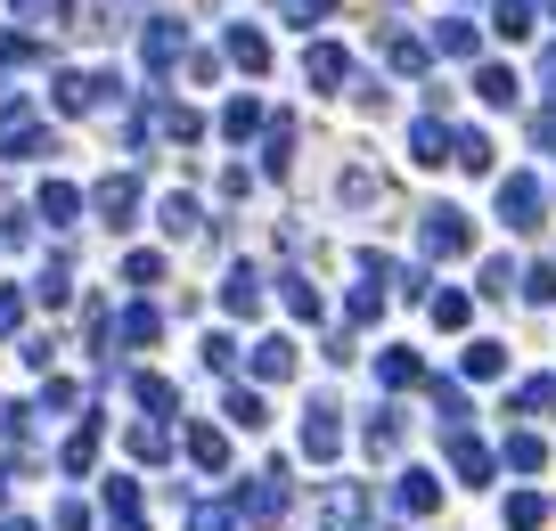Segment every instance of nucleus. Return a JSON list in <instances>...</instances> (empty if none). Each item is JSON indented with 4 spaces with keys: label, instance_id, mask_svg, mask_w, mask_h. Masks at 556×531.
I'll return each instance as SVG.
<instances>
[{
    "label": "nucleus",
    "instance_id": "obj_22",
    "mask_svg": "<svg viewBox=\"0 0 556 531\" xmlns=\"http://www.w3.org/2000/svg\"><path fill=\"white\" fill-rule=\"evenodd\" d=\"M131 458H139V466H164V458H173V433H164L156 417H148V426H131Z\"/></svg>",
    "mask_w": 556,
    "mask_h": 531
},
{
    "label": "nucleus",
    "instance_id": "obj_50",
    "mask_svg": "<svg viewBox=\"0 0 556 531\" xmlns=\"http://www.w3.org/2000/svg\"><path fill=\"white\" fill-rule=\"evenodd\" d=\"M434 409H442V426H467V393L458 384H434Z\"/></svg>",
    "mask_w": 556,
    "mask_h": 531
},
{
    "label": "nucleus",
    "instance_id": "obj_53",
    "mask_svg": "<svg viewBox=\"0 0 556 531\" xmlns=\"http://www.w3.org/2000/svg\"><path fill=\"white\" fill-rule=\"evenodd\" d=\"M58 531H90V507H83V498H58Z\"/></svg>",
    "mask_w": 556,
    "mask_h": 531
},
{
    "label": "nucleus",
    "instance_id": "obj_48",
    "mask_svg": "<svg viewBox=\"0 0 556 531\" xmlns=\"http://www.w3.org/2000/svg\"><path fill=\"white\" fill-rule=\"evenodd\" d=\"M377 311H384V287H377V278H368V287H352V327H368Z\"/></svg>",
    "mask_w": 556,
    "mask_h": 531
},
{
    "label": "nucleus",
    "instance_id": "obj_14",
    "mask_svg": "<svg viewBox=\"0 0 556 531\" xmlns=\"http://www.w3.org/2000/svg\"><path fill=\"white\" fill-rule=\"evenodd\" d=\"M90 458H99V417H83V426L66 433V450H58V466H66V475H90Z\"/></svg>",
    "mask_w": 556,
    "mask_h": 531
},
{
    "label": "nucleus",
    "instance_id": "obj_1",
    "mask_svg": "<svg viewBox=\"0 0 556 531\" xmlns=\"http://www.w3.org/2000/svg\"><path fill=\"white\" fill-rule=\"evenodd\" d=\"M287 515V466H262L254 491H238V531H270Z\"/></svg>",
    "mask_w": 556,
    "mask_h": 531
},
{
    "label": "nucleus",
    "instance_id": "obj_55",
    "mask_svg": "<svg viewBox=\"0 0 556 531\" xmlns=\"http://www.w3.org/2000/svg\"><path fill=\"white\" fill-rule=\"evenodd\" d=\"M0 531H41V523H25V515H0Z\"/></svg>",
    "mask_w": 556,
    "mask_h": 531
},
{
    "label": "nucleus",
    "instance_id": "obj_38",
    "mask_svg": "<svg viewBox=\"0 0 556 531\" xmlns=\"http://www.w3.org/2000/svg\"><path fill=\"white\" fill-rule=\"evenodd\" d=\"M384 58H393V74H426V41H409V34L384 41Z\"/></svg>",
    "mask_w": 556,
    "mask_h": 531
},
{
    "label": "nucleus",
    "instance_id": "obj_58",
    "mask_svg": "<svg viewBox=\"0 0 556 531\" xmlns=\"http://www.w3.org/2000/svg\"><path fill=\"white\" fill-rule=\"evenodd\" d=\"M0 417H9V401H0Z\"/></svg>",
    "mask_w": 556,
    "mask_h": 531
},
{
    "label": "nucleus",
    "instance_id": "obj_25",
    "mask_svg": "<svg viewBox=\"0 0 556 531\" xmlns=\"http://www.w3.org/2000/svg\"><path fill=\"white\" fill-rule=\"evenodd\" d=\"M58 139H50V123H17V131L0 139V155H50Z\"/></svg>",
    "mask_w": 556,
    "mask_h": 531
},
{
    "label": "nucleus",
    "instance_id": "obj_56",
    "mask_svg": "<svg viewBox=\"0 0 556 531\" xmlns=\"http://www.w3.org/2000/svg\"><path fill=\"white\" fill-rule=\"evenodd\" d=\"M9 482H17V466H0V507H9Z\"/></svg>",
    "mask_w": 556,
    "mask_h": 531
},
{
    "label": "nucleus",
    "instance_id": "obj_28",
    "mask_svg": "<svg viewBox=\"0 0 556 531\" xmlns=\"http://www.w3.org/2000/svg\"><path fill=\"white\" fill-rule=\"evenodd\" d=\"M491 25H500L507 41H523L532 34V0H491Z\"/></svg>",
    "mask_w": 556,
    "mask_h": 531
},
{
    "label": "nucleus",
    "instance_id": "obj_31",
    "mask_svg": "<svg viewBox=\"0 0 556 531\" xmlns=\"http://www.w3.org/2000/svg\"><path fill=\"white\" fill-rule=\"evenodd\" d=\"M262 164H270V172L295 164V115H278V123H270V148H262Z\"/></svg>",
    "mask_w": 556,
    "mask_h": 531
},
{
    "label": "nucleus",
    "instance_id": "obj_24",
    "mask_svg": "<svg viewBox=\"0 0 556 531\" xmlns=\"http://www.w3.org/2000/svg\"><path fill=\"white\" fill-rule=\"evenodd\" d=\"M222 409H229V426H245V433H254V426H270L262 393H245V384H229V401H222Z\"/></svg>",
    "mask_w": 556,
    "mask_h": 531
},
{
    "label": "nucleus",
    "instance_id": "obj_36",
    "mask_svg": "<svg viewBox=\"0 0 556 531\" xmlns=\"http://www.w3.org/2000/svg\"><path fill=\"white\" fill-rule=\"evenodd\" d=\"M222 131H229V139H254V131H262V106H254V99H229V106H222Z\"/></svg>",
    "mask_w": 556,
    "mask_h": 531
},
{
    "label": "nucleus",
    "instance_id": "obj_32",
    "mask_svg": "<svg viewBox=\"0 0 556 531\" xmlns=\"http://www.w3.org/2000/svg\"><path fill=\"white\" fill-rule=\"evenodd\" d=\"M344 205H384V180H377L368 164H352V172H344Z\"/></svg>",
    "mask_w": 556,
    "mask_h": 531
},
{
    "label": "nucleus",
    "instance_id": "obj_33",
    "mask_svg": "<svg viewBox=\"0 0 556 531\" xmlns=\"http://www.w3.org/2000/svg\"><path fill=\"white\" fill-rule=\"evenodd\" d=\"M467 377H475V384L507 377V352H500V343H467Z\"/></svg>",
    "mask_w": 556,
    "mask_h": 531
},
{
    "label": "nucleus",
    "instance_id": "obj_47",
    "mask_svg": "<svg viewBox=\"0 0 556 531\" xmlns=\"http://www.w3.org/2000/svg\"><path fill=\"white\" fill-rule=\"evenodd\" d=\"M467 311H475V303H467L458 287H442V294H434V327H467Z\"/></svg>",
    "mask_w": 556,
    "mask_h": 531
},
{
    "label": "nucleus",
    "instance_id": "obj_10",
    "mask_svg": "<svg viewBox=\"0 0 556 531\" xmlns=\"http://www.w3.org/2000/svg\"><path fill=\"white\" fill-rule=\"evenodd\" d=\"M139 50H148V66H180V50H189V34H180V25L173 17H156V25H148V34H139Z\"/></svg>",
    "mask_w": 556,
    "mask_h": 531
},
{
    "label": "nucleus",
    "instance_id": "obj_49",
    "mask_svg": "<svg viewBox=\"0 0 556 531\" xmlns=\"http://www.w3.org/2000/svg\"><path fill=\"white\" fill-rule=\"evenodd\" d=\"M25 327V287H0V336H17Z\"/></svg>",
    "mask_w": 556,
    "mask_h": 531
},
{
    "label": "nucleus",
    "instance_id": "obj_17",
    "mask_svg": "<svg viewBox=\"0 0 556 531\" xmlns=\"http://www.w3.org/2000/svg\"><path fill=\"white\" fill-rule=\"evenodd\" d=\"M131 401H139V409H148V417H156V426H164V417L180 409V393H173V384H164V377H131Z\"/></svg>",
    "mask_w": 556,
    "mask_h": 531
},
{
    "label": "nucleus",
    "instance_id": "obj_23",
    "mask_svg": "<svg viewBox=\"0 0 556 531\" xmlns=\"http://www.w3.org/2000/svg\"><path fill=\"white\" fill-rule=\"evenodd\" d=\"M507 466H516V475H540V466H548V442H540V433H507V450H500Z\"/></svg>",
    "mask_w": 556,
    "mask_h": 531
},
{
    "label": "nucleus",
    "instance_id": "obj_12",
    "mask_svg": "<svg viewBox=\"0 0 556 531\" xmlns=\"http://www.w3.org/2000/svg\"><path fill=\"white\" fill-rule=\"evenodd\" d=\"M115 336H123V343H131V352H139V343H156V336H164V311H156V303H123V319H115Z\"/></svg>",
    "mask_w": 556,
    "mask_h": 531
},
{
    "label": "nucleus",
    "instance_id": "obj_3",
    "mask_svg": "<svg viewBox=\"0 0 556 531\" xmlns=\"http://www.w3.org/2000/svg\"><path fill=\"white\" fill-rule=\"evenodd\" d=\"M467 238H475V229H467V213H451V205H434V213H426V222H417V245H426V254H434V262L467 254Z\"/></svg>",
    "mask_w": 556,
    "mask_h": 531
},
{
    "label": "nucleus",
    "instance_id": "obj_54",
    "mask_svg": "<svg viewBox=\"0 0 556 531\" xmlns=\"http://www.w3.org/2000/svg\"><path fill=\"white\" fill-rule=\"evenodd\" d=\"M532 131H540V148H556V106H548V115L532 123Z\"/></svg>",
    "mask_w": 556,
    "mask_h": 531
},
{
    "label": "nucleus",
    "instance_id": "obj_51",
    "mask_svg": "<svg viewBox=\"0 0 556 531\" xmlns=\"http://www.w3.org/2000/svg\"><path fill=\"white\" fill-rule=\"evenodd\" d=\"M287 17H295V25H303V34H312V25H319V17H336V0H287Z\"/></svg>",
    "mask_w": 556,
    "mask_h": 531
},
{
    "label": "nucleus",
    "instance_id": "obj_46",
    "mask_svg": "<svg viewBox=\"0 0 556 531\" xmlns=\"http://www.w3.org/2000/svg\"><path fill=\"white\" fill-rule=\"evenodd\" d=\"M523 278V303H556V270L548 262H532V270H516Z\"/></svg>",
    "mask_w": 556,
    "mask_h": 531
},
{
    "label": "nucleus",
    "instance_id": "obj_37",
    "mask_svg": "<svg viewBox=\"0 0 556 531\" xmlns=\"http://www.w3.org/2000/svg\"><path fill=\"white\" fill-rule=\"evenodd\" d=\"M451 155H458L467 172H491V139H483V131H451Z\"/></svg>",
    "mask_w": 556,
    "mask_h": 531
},
{
    "label": "nucleus",
    "instance_id": "obj_35",
    "mask_svg": "<svg viewBox=\"0 0 556 531\" xmlns=\"http://www.w3.org/2000/svg\"><path fill=\"white\" fill-rule=\"evenodd\" d=\"M156 213H164V229H173V238H197V197H180V189H173Z\"/></svg>",
    "mask_w": 556,
    "mask_h": 531
},
{
    "label": "nucleus",
    "instance_id": "obj_19",
    "mask_svg": "<svg viewBox=\"0 0 556 531\" xmlns=\"http://www.w3.org/2000/svg\"><path fill=\"white\" fill-rule=\"evenodd\" d=\"M328 515H336V523L377 531V523H368V491H361V482H336V491H328Z\"/></svg>",
    "mask_w": 556,
    "mask_h": 531
},
{
    "label": "nucleus",
    "instance_id": "obj_30",
    "mask_svg": "<svg viewBox=\"0 0 556 531\" xmlns=\"http://www.w3.org/2000/svg\"><path fill=\"white\" fill-rule=\"evenodd\" d=\"M540 409H556V377H523L516 384V417H540Z\"/></svg>",
    "mask_w": 556,
    "mask_h": 531
},
{
    "label": "nucleus",
    "instance_id": "obj_21",
    "mask_svg": "<svg viewBox=\"0 0 556 531\" xmlns=\"http://www.w3.org/2000/svg\"><path fill=\"white\" fill-rule=\"evenodd\" d=\"M229 58H238L245 74H262V66H270V41H262L254 25H229Z\"/></svg>",
    "mask_w": 556,
    "mask_h": 531
},
{
    "label": "nucleus",
    "instance_id": "obj_5",
    "mask_svg": "<svg viewBox=\"0 0 556 531\" xmlns=\"http://www.w3.org/2000/svg\"><path fill=\"white\" fill-rule=\"evenodd\" d=\"M500 222L507 229H540V180L532 172H507L500 180Z\"/></svg>",
    "mask_w": 556,
    "mask_h": 531
},
{
    "label": "nucleus",
    "instance_id": "obj_34",
    "mask_svg": "<svg viewBox=\"0 0 556 531\" xmlns=\"http://www.w3.org/2000/svg\"><path fill=\"white\" fill-rule=\"evenodd\" d=\"M393 450H401V417L377 409V417H368V458H393Z\"/></svg>",
    "mask_w": 556,
    "mask_h": 531
},
{
    "label": "nucleus",
    "instance_id": "obj_26",
    "mask_svg": "<svg viewBox=\"0 0 556 531\" xmlns=\"http://www.w3.org/2000/svg\"><path fill=\"white\" fill-rule=\"evenodd\" d=\"M540 523H548V498H540V491H516V498H507V531H540Z\"/></svg>",
    "mask_w": 556,
    "mask_h": 531
},
{
    "label": "nucleus",
    "instance_id": "obj_42",
    "mask_svg": "<svg viewBox=\"0 0 556 531\" xmlns=\"http://www.w3.org/2000/svg\"><path fill=\"white\" fill-rule=\"evenodd\" d=\"M123 278H131V287L148 294V287L164 278V254H123Z\"/></svg>",
    "mask_w": 556,
    "mask_h": 531
},
{
    "label": "nucleus",
    "instance_id": "obj_8",
    "mask_svg": "<svg viewBox=\"0 0 556 531\" xmlns=\"http://www.w3.org/2000/svg\"><path fill=\"white\" fill-rule=\"evenodd\" d=\"M303 74H312V90H344L352 58L336 50V41H312V50H303Z\"/></svg>",
    "mask_w": 556,
    "mask_h": 531
},
{
    "label": "nucleus",
    "instance_id": "obj_2",
    "mask_svg": "<svg viewBox=\"0 0 556 531\" xmlns=\"http://www.w3.org/2000/svg\"><path fill=\"white\" fill-rule=\"evenodd\" d=\"M106 99H115V83H106V74H90V66L50 74V106H58V115H90V106H106Z\"/></svg>",
    "mask_w": 556,
    "mask_h": 531
},
{
    "label": "nucleus",
    "instance_id": "obj_39",
    "mask_svg": "<svg viewBox=\"0 0 556 531\" xmlns=\"http://www.w3.org/2000/svg\"><path fill=\"white\" fill-rule=\"evenodd\" d=\"M377 377H384V384L401 393V384H417L426 368H417V352H384V361H377Z\"/></svg>",
    "mask_w": 556,
    "mask_h": 531
},
{
    "label": "nucleus",
    "instance_id": "obj_27",
    "mask_svg": "<svg viewBox=\"0 0 556 531\" xmlns=\"http://www.w3.org/2000/svg\"><path fill=\"white\" fill-rule=\"evenodd\" d=\"M434 50H442V58H475V25H467V17H442V25H434Z\"/></svg>",
    "mask_w": 556,
    "mask_h": 531
},
{
    "label": "nucleus",
    "instance_id": "obj_4",
    "mask_svg": "<svg viewBox=\"0 0 556 531\" xmlns=\"http://www.w3.org/2000/svg\"><path fill=\"white\" fill-rule=\"evenodd\" d=\"M90 205H99V222H106V229H131V222H139V180H131V172H106Z\"/></svg>",
    "mask_w": 556,
    "mask_h": 531
},
{
    "label": "nucleus",
    "instance_id": "obj_44",
    "mask_svg": "<svg viewBox=\"0 0 556 531\" xmlns=\"http://www.w3.org/2000/svg\"><path fill=\"white\" fill-rule=\"evenodd\" d=\"M74 401H83V384H66V377H50V384H41V417H66Z\"/></svg>",
    "mask_w": 556,
    "mask_h": 531
},
{
    "label": "nucleus",
    "instance_id": "obj_6",
    "mask_svg": "<svg viewBox=\"0 0 556 531\" xmlns=\"http://www.w3.org/2000/svg\"><path fill=\"white\" fill-rule=\"evenodd\" d=\"M442 450H451V475L467 482V491H483V482H491V466H500V458H491V450L475 442L467 426H451V442H442Z\"/></svg>",
    "mask_w": 556,
    "mask_h": 531
},
{
    "label": "nucleus",
    "instance_id": "obj_13",
    "mask_svg": "<svg viewBox=\"0 0 556 531\" xmlns=\"http://www.w3.org/2000/svg\"><path fill=\"white\" fill-rule=\"evenodd\" d=\"M254 377H262V384H287V377H295V343H287V336L254 343Z\"/></svg>",
    "mask_w": 556,
    "mask_h": 531
},
{
    "label": "nucleus",
    "instance_id": "obj_20",
    "mask_svg": "<svg viewBox=\"0 0 556 531\" xmlns=\"http://www.w3.org/2000/svg\"><path fill=\"white\" fill-rule=\"evenodd\" d=\"M222 303L238 311V319H254V311H262V278H254V270H229V278H222Z\"/></svg>",
    "mask_w": 556,
    "mask_h": 531
},
{
    "label": "nucleus",
    "instance_id": "obj_41",
    "mask_svg": "<svg viewBox=\"0 0 556 531\" xmlns=\"http://www.w3.org/2000/svg\"><path fill=\"white\" fill-rule=\"evenodd\" d=\"M189 531H238V507H222V498H205V507H189Z\"/></svg>",
    "mask_w": 556,
    "mask_h": 531
},
{
    "label": "nucleus",
    "instance_id": "obj_16",
    "mask_svg": "<svg viewBox=\"0 0 556 531\" xmlns=\"http://www.w3.org/2000/svg\"><path fill=\"white\" fill-rule=\"evenodd\" d=\"M409 155H417V164H442V155H451V131H442L434 115H417L409 123Z\"/></svg>",
    "mask_w": 556,
    "mask_h": 531
},
{
    "label": "nucleus",
    "instance_id": "obj_11",
    "mask_svg": "<svg viewBox=\"0 0 556 531\" xmlns=\"http://www.w3.org/2000/svg\"><path fill=\"white\" fill-rule=\"evenodd\" d=\"M393 507H401V515H434V507H442V482H434V475H417V466H409V475L393 482Z\"/></svg>",
    "mask_w": 556,
    "mask_h": 531
},
{
    "label": "nucleus",
    "instance_id": "obj_18",
    "mask_svg": "<svg viewBox=\"0 0 556 531\" xmlns=\"http://www.w3.org/2000/svg\"><path fill=\"white\" fill-rule=\"evenodd\" d=\"M34 294H41V303L58 311V303L74 294V262H66V254H50V262H41V278H34Z\"/></svg>",
    "mask_w": 556,
    "mask_h": 531
},
{
    "label": "nucleus",
    "instance_id": "obj_57",
    "mask_svg": "<svg viewBox=\"0 0 556 531\" xmlns=\"http://www.w3.org/2000/svg\"><path fill=\"white\" fill-rule=\"evenodd\" d=\"M115 531H148V523H139V515H123V523H115Z\"/></svg>",
    "mask_w": 556,
    "mask_h": 531
},
{
    "label": "nucleus",
    "instance_id": "obj_15",
    "mask_svg": "<svg viewBox=\"0 0 556 531\" xmlns=\"http://www.w3.org/2000/svg\"><path fill=\"white\" fill-rule=\"evenodd\" d=\"M34 213H41V222H50V229H66L74 213H83V189H66V180H50V189L34 197Z\"/></svg>",
    "mask_w": 556,
    "mask_h": 531
},
{
    "label": "nucleus",
    "instance_id": "obj_43",
    "mask_svg": "<svg viewBox=\"0 0 556 531\" xmlns=\"http://www.w3.org/2000/svg\"><path fill=\"white\" fill-rule=\"evenodd\" d=\"M278 294H287V311H295V319H319V287H312V278H287Z\"/></svg>",
    "mask_w": 556,
    "mask_h": 531
},
{
    "label": "nucleus",
    "instance_id": "obj_40",
    "mask_svg": "<svg viewBox=\"0 0 556 531\" xmlns=\"http://www.w3.org/2000/svg\"><path fill=\"white\" fill-rule=\"evenodd\" d=\"M106 515H115V523H123V515H139V482L131 475H106Z\"/></svg>",
    "mask_w": 556,
    "mask_h": 531
},
{
    "label": "nucleus",
    "instance_id": "obj_29",
    "mask_svg": "<svg viewBox=\"0 0 556 531\" xmlns=\"http://www.w3.org/2000/svg\"><path fill=\"white\" fill-rule=\"evenodd\" d=\"M34 58H41V41L25 25H0V66H34Z\"/></svg>",
    "mask_w": 556,
    "mask_h": 531
},
{
    "label": "nucleus",
    "instance_id": "obj_52",
    "mask_svg": "<svg viewBox=\"0 0 556 531\" xmlns=\"http://www.w3.org/2000/svg\"><path fill=\"white\" fill-rule=\"evenodd\" d=\"M205 368H222V377H229V368H238V343H229V336H205Z\"/></svg>",
    "mask_w": 556,
    "mask_h": 531
},
{
    "label": "nucleus",
    "instance_id": "obj_9",
    "mask_svg": "<svg viewBox=\"0 0 556 531\" xmlns=\"http://www.w3.org/2000/svg\"><path fill=\"white\" fill-rule=\"evenodd\" d=\"M180 450H189L205 475H229V433L222 426H189V433H180Z\"/></svg>",
    "mask_w": 556,
    "mask_h": 531
},
{
    "label": "nucleus",
    "instance_id": "obj_7",
    "mask_svg": "<svg viewBox=\"0 0 556 531\" xmlns=\"http://www.w3.org/2000/svg\"><path fill=\"white\" fill-rule=\"evenodd\" d=\"M336 450H344V426H336V409H328V401H312V417H303V458H319V466H328Z\"/></svg>",
    "mask_w": 556,
    "mask_h": 531
},
{
    "label": "nucleus",
    "instance_id": "obj_45",
    "mask_svg": "<svg viewBox=\"0 0 556 531\" xmlns=\"http://www.w3.org/2000/svg\"><path fill=\"white\" fill-rule=\"evenodd\" d=\"M475 90H483L491 106H507V99H516V74H507V66H483V74H475Z\"/></svg>",
    "mask_w": 556,
    "mask_h": 531
}]
</instances>
